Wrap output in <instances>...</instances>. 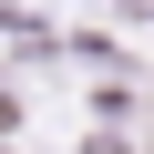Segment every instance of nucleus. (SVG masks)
Masks as SVG:
<instances>
[{"label":"nucleus","instance_id":"nucleus-1","mask_svg":"<svg viewBox=\"0 0 154 154\" xmlns=\"http://www.w3.org/2000/svg\"><path fill=\"white\" fill-rule=\"evenodd\" d=\"M123 11H144V21H154V0H123Z\"/></svg>","mask_w":154,"mask_h":154}]
</instances>
